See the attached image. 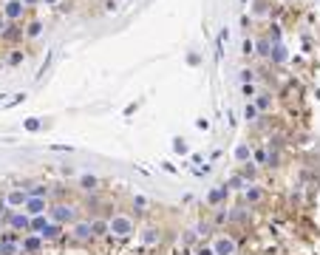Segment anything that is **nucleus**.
Masks as SVG:
<instances>
[{
	"label": "nucleus",
	"instance_id": "6ab92c4d",
	"mask_svg": "<svg viewBox=\"0 0 320 255\" xmlns=\"http://www.w3.org/2000/svg\"><path fill=\"white\" fill-rule=\"evenodd\" d=\"M247 199H250V202H261V199H264V190H261V187H247Z\"/></svg>",
	"mask_w": 320,
	"mask_h": 255
},
{
	"label": "nucleus",
	"instance_id": "6e6552de",
	"mask_svg": "<svg viewBox=\"0 0 320 255\" xmlns=\"http://www.w3.org/2000/svg\"><path fill=\"white\" fill-rule=\"evenodd\" d=\"M26 199H29V193H26L23 187H9V190H6V204H9V210H23Z\"/></svg>",
	"mask_w": 320,
	"mask_h": 255
},
{
	"label": "nucleus",
	"instance_id": "f8f14e48",
	"mask_svg": "<svg viewBox=\"0 0 320 255\" xmlns=\"http://www.w3.org/2000/svg\"><path fill=\"white\" fill-rule=\"evenodd\" d=\"M46 227H49V219H46V213H43V216H34V219L29 221V233H34V236H40Z\"/></svg>",
	"mask_w": 320,
	"mask_h": 255
},
{
	"label": "nucleus",
	"instance_id": "393cba45",
	"mask_svg": "<svg viewBox=\"0 0 320 255\" xmlns=\"http://www.w3.org/2000/svg\"><path fill=\"white\" fill-rule=\"evenodd\" d=\"M255 54H269V40H261V43H258V51H255Z\"/></svg>",
	"mask_w": 320,
	"mask_h": 255
},
{
	"label": "nucleus",
	"instance_id": "2f4dec72",
	"mask_svg": "<svg viewBox=\"0 0 320 255\" xmlns=\"http://www.w3.org/2000/svg\"><path fill=\"white\" fill-rule=\"evenodd\" d=\"M37 3H40V0H23V6H26V9H29V6H37Z\"/></svg>",
	"mask_w": 320,
	"mask_h": 255
},
{
	"label": "nucleus",
	"instance_id": "aec40b11",
	"mask_svg": "<svg viewBox=\"0 0 320 255\" xmlns=\"http://www.w3.org/2000/svg\"><path fill=\"white\" fill-rule=\"evenodd\" d=\"M244 119H247V122H255V119H258V108H255L253 102H247V108H244Z\"/></svg>",
	"mask_w": 320,
	"mask_h": 255
},
{
	"label": "nucleus",
	"instance_id": "bb28decb",
	"mask_svg": "<svg viewBox=\"0 0 320 255\" xmlns=\"http://www.w3.org/2000/svg\"><path fill=\"white\" fill-rule=\"evenodd\" d=\"M241 91H244V97H250V100L255 97V88H253V85H241Z\"/></svg>",
	"mask_w": 320,
	"mask_h": 255
},
{
	"label": "nucleus",
	"instance_id": "9b49d317",
	"mask_svg": "<svg viewBox=\"0 0 320 255\" xmlns=\"http://www.w3.org/2000/svg\"><path fill=\"white\" fill-rule=\"evenodd\" d=\"M40 238H43V241H57V238H63V224H54V221H49V227L40 233Z\"/></svg>",
	"mask_w": 320,
	"mask_h": 255
},
{
	"label": "nucleus",
	"instance_id": "9d476101",
	"mask_svg": "<svg viewBox=\"0 0 320 255\" xmlns=\"http://www.w3.org/2000/svg\"><path fill=\"white\" fill-rule=\"evenodd\" d=\"M0 255H23L20 253V238L15 233H6L0 238Z\"/></svg>",
	"mask_w": 320,
	"mask_h": 255
},
{
	"label": "nucleus",
	"instance_id": "2eb2a0df",
	"mask_svg": "<svg viewBox=\"0 0 320 255\" xmlns=\"http://www.w3.org/2000/svg\"><path fill=\"white\" fill-rule=\"evenodd\" d=\"M29 196H34V199H49V187L46 185H32V190H26Z\"/></svg>",
	"mask_w": 320,
	"mask_h": 255
},
{
	"label": "nucleus",
	"instance_id": "ddd939ff",
	"mask_svg": "<svg viewBox=\"0 0 320 255\" xmlns=\"http://www.w3.org/2000/svg\"><path fill=\"white\" fill-rule=\"evenodd\" d=\"M91 233H94V238L97 236H108V219H94L91 221Z\"/></svg>",
	"mask_w": 320,
	"mask_h": 255
},
{
	"label": "nucleus",
	"instance_id": "423d86ee",
	"mask_svg": "<svg viewBox=\"0 0 320 255\" xmlns=\"http://www.w3.org/2000/svg\"><path fill=\"white\" fill-rule=\"evenodd\" d=\"M23 213H26L29 219L49 213V199H34V196H29V199H26V204H23Z\"/></svg>",
	"mask_w": 320,
	"mask_h": 255
},
{
	"label": "nucleus",
	"instance_id": "39448f33",
	"mask_svg": "<svg viewBox=\"0 0 320 255\" xmlns=\"http://www.w3.org/2000/svg\"><path fill=\"white\" fill-rule=\"evenodd\" d=\"M26 15V6H23V0H9L6 6H3V20H9V23H20Z\"/></svg>",
	"mask_w": 320,
	"mask_h": 255
},
{
	"label": "nucleus",
	"instance_id": "4468645a",
	"mask_svg": "<svg viewBox=\"0 0 320 255\" xmlns=\"http://www.w3.org/2000/svg\"><path fill=\"white\" fill-rule=\"evenodd\" d=\"M40 34H43V23H40V20H32V23L26 26V40H37Z\"/></svg>",
	"mask_w": 320,
	"mask_h": 255
},
{
	"label": "nucleus",
	"instance_id": "f257e3e1",
	"mask_svg": "<svg viewBox=\"0 0 320 255\" xmlns=\"http://www.w3.org/2000/svg\"><path fill=\"white\" fill-rule=\"evenodd\" d=\"M108 233L117 236V238H128V236L136 233V224L128 213H117L114 219H108Z\"/></svg>",
	"mask_w": 320,
	"mask_h": 255
},
{
	"label": "nucleus",
	"instance_id": "473e14b6",
	"mask_svg": "<svg viewBox=\"0 0 320 255\" xmlns=\"http://www.w3.org/2000/svg\"><path fill=\"white\" fill-rule=\"evenodd\" d=\"M43 3H49V6H54V3H60V0H43Z\"/></svg>",
	"mask_w": 320,
	"mask_h": 255
},
{
	"label": "nucleus",
	"instance_id": "1a4fd4ad",
	"mask_svg": "<svg viewBox=\"0 0 320 255\" xmlns=\"http://www.w3.org/2000/svg\"><path fill=\"white\" fill-rule=\"evenodd\" d=\"M71 238L80 241V244L91 241V238H94V233H91V221H74V224H71Z\"/></svg>",
	"mask_w": 320,
	"mask_h": 255
},
{
	"label": "nucleus",
	"instance_id": "a878e982",
	"mask_svg": "<svg viewBox=\"0 0 320 255\" xmlns=\"http://www.w3.org/2000/svg\"><path fill=\"white\" fill-rule=\"evenodd\" d=\"M26 131H40V119H26Z\"/></svg>",
	"mask_w": 320,
	"mask_h": 255
},
{
	"label": "nucleus",
	"instance_id": "5701e85b",
	"mask_svg": "<svg viewBox=\"0 0 320 255\" xmlns=\"http://www.w3.org/2000/svg\"><path fill=\"white\" fill-rule=\"evenodd\" d=\"M244 54H247V57H250V54H255V43L250 40V37L244 40Z\"/></svg>",
	"mask_w": 320,
	"mask_h": 255
},
{
	"label": "nucleus",
	"instance_id": "c85d7f7f",
	"mask_svg": "<svg viewBox=\"0 0 320 255\" xmlns=\"http://www.w3.org/2000/svg\"><path fill=\"white\" fill-rule=\"evenodd\" d=\"M196 255H216V253H213V247H202V250H196Z\"/></svg>",
	"mask_w": 320,
	"mask_h": 255
},
{
	"label": "nucleus",
	"instance_id": "412c9836",
	"mask_svg": "<svg viewBox=\"0 0 320 255\" xmlns=\"http://www.w3.org/2000/svg\"><path fill=\"white\" fill-rule=\"evenodd\" d=\"M253 80H255V71H253V68H244V71H241V83L253 85Z\"/></svg>",
	"mask_w": 320,
	"mask_h": 255
},
{
	"label": "nucleus",
	"instance_id": "4be33fe9",
	"mask_svg": "<svg viewBox=\"0 0 320 255\" xmlns=\"http://www.w3.org/2000/svg\"><path fill=\"white\" fill-rule=\"evenodd\" d=\"M142 241H145V244H156V241H159L156 230H145V233H142Z\"/></svg>",
	"mask_w": 320,
	"mask_h": 255
},
{
	"label": "nucleus",
	"instance_id": "f03ea898",
	"mask_svg": "<svg viewBox=\"0 0 320 255\" xmlns=\"http://www.w3.org/2000/svg\"><path fill=\"white\" fill-rule=\"evenodd\" d=\"M77 204H54V207H49V219L54 221V224H74L77 221Z\"/></svg>",
	"mask_w": 320,
	"mask_h": 255
},
{
	"label": "nucleus",
	"instance_id": "b1692460",
	"mask_svg": "<svg viewBox=\"0 0 320 255\" xmlns=\"http://www.w3.org/2000/svg\"><path fill=\"white\" fill-rule=\"evenodd\" d=\"M9 213V204H6V193H0V219Z\"/></svg>",
	"mask_w": 320,
	"mask_h": 255
},
{
	"label": "nucleus",
	"instance_id": "dca6fc26",
	"mask_svg": "<svg viewBox=\"0 0 320 255\" xmlns=\"http://www.w3.org/2000/svg\"><path fill=\"white\" fill-rule=\"evenodd\" d=\"M227 190H230V187H216V190H213V193L207 196V202H210V204H219L221 199L227 196Z\"/></svg>",
	"mask_w": 320,
	"mask_h": 255
},
{
	"label": "nucleus",
	"instance_id": "f3484780",
	"mask_svg": "<svg viewBox=\"0 0 320 255\" xmlns=\"http://www.w3.org/2000/svg\"><path fill=\"white\" fill-rule=\"evenodd\" d=\"M255 108H258V111H269L272 108V97L269 94H261V97L255 100Z\"/></svg>",
	"mask_w": 320,
	"mask_h": 255
},
{
	"label": "nucleus",
	"instance_id": "cd10ccee",
	"mask_svg": "<svg viewBox=\"0 0 320 255\" xmlns=\"http://www.w3.org/2000/svg\"><path fill=\"white\" fill-rule=\"evenodd\" d=\"M244 176H250V179H253V176H255V168H253V165H250V162L244 165Z\"/></svg>",
	"mask_w": 320,
	"mask_h": 255
},
{
	"label": "nucleus",
	"instance_id": "7ed1b4c3",
	"mask_svg": "<svg viewBox=\"0 0 320 255\" xmlns=\"http://www.w3.org/2000/svg\"><path fill=\"white\" fill-rule=\"evenodd\" d=\"M3 219H6V224H9V230H12V233H29V221H32V219H29L23 210H9Z\"/></svg>",
	"mask_w": 320,
	"mask_h": 255
},
{
	"label": "nucleus",
	"instance_id": "a211bd4d",
	"mask_svg": "<svg viewBox=\"0 0 320 255\" xmlns=\"http://www.w3.org/2000/svg\"><path fill=\"white\" fill-rule=\"evenodd\" d=\"M80 187H83V190H97V176H88V173H85L83 179H80Z\"/></svg>",
	"mask_w": 320,
	"mask_h": 255
},
{
	"label": "nucleus",
	"instance_id": "20e7f679",
	"mask_svg": "<svg viewBox=\"0 0 320 255\" xmlns=\"http://www.w3.org/2000/svg\"><path fill=\"white\" fill-rule=\"evenodd\" d=\"M43 247H46V241L40 236H34V233H26V236L20 238V253L23 255H40Z\"/></svg>",
	"mask_w": 320,
	"mask_h": 255
},
{
	"label": "nucleus",
	"instance_id": "72a5a7b5",
	"mask_svg": "<svg viewBox=\"0 0 320 255\" xmlns=\"http://www.w3.org/2000/svg\"><path fill=\"white\" fill-rule=\"evenodd\" d=\"M0 68H3V63H0Z\"/></svg>",
	"mask_w": 320,
	"mask_h": 255
},
{
	"label": "nucleus",
	"instance_id": "7c9ffc66",
	"mask_svg": "<svg viewBox=\"0 0 320 255\" xmlns=\"http://www.w3.org/2000/svg\"><path fill=\"white\" fill-rule=\"evenodd\" d=\"M173 148H176V151H179V153H187V145H185V142H176Z\"/></svg>",
	"mask_w": 320,
	"mask_h": 255
},
{
	"label": "nucleus",
	"instance_id": "c756f323",
	"mask_svg": "<svg viewBox=\"0 0 320 255\" xmlns=\"http://www.w3.org/2000/svg\"><path fill=\"white\" fill-rule=\"evenodd\" d=\"M20 60H23V57H20V51H15V54H12V57H9V63H12V66H17V63H20Z\"/></svg>",
	"mask_w": 320,
	"mask_h": 255
},
{
	"label": "nucleus",
	"instance_id": "0eeeda50",
	"mask_svg": "<svg viewBox=\"0 0 320 255\" xmlns=\"http://www.w3.org/2000/svg\"><path fill=\"white\" fill-rule=\"evenodd\" d=\"M213 253H216V255H236V253H238L236 238H230V236H219L216 241H213Z\"/></svg>",
	"mask_w": 320,
	"mask_h": 255
}]
</instances>
